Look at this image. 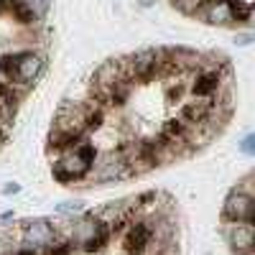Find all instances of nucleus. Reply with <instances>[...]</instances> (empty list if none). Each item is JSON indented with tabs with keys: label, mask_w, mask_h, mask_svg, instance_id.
<instances>
[{
	"label": "nucleus",
	"mask_w": 255,
	"mask_h": 255,
	"mask_svg": "<svg viewBox=\"0 0 255 255\" xmlns=\"http://www.w3.org/2000/svg\"><path fill=\"white\" fill-rule=\"evenodd\" d=\"M5 8H8V5H5V0H0V15L5 13Z\"/></svg>",
	"instance_id": "nucleus-20"
},
{
	"label": "nucleus",
	"mask_w": 255,
	"mask_h": 255,
	"mask_svg": "<svg viewBox=\"0 0 255 255\" xmlns=\"http://www.w3.org/2000/svg\"><path fill=\"white\" fill-rule=\"evenodd\" d=\"M220 87H222L220 72L217 69H204L191 79L189 92H191V97H212L215 92H220Z\"/></svg>",
	"instance_id": "nucleus-9"
},
{
	"label": "nucleus",
	"mask_w": 255,
	"mask_h": 255,
	"mask_svg": "<svg viewBox=\"0 0 255 255\" xmlns=\"http://www.w3.org/2000/svg\"><path fill=\"white\" fill-rule=\"evenodd\" d=\"M8 255H41V250L36 248H28V245H18V248H10Z\"/></svg>",
	"instance_id": "nucleus-13"
},
{
	"label": "nucleus",
	"mask_w": 255,
	"mask_h": 255,
	"mask_svg": "<svg viewBox=\"0 0 255 255\" xmlns=\"http://www.w3.org/2000/svg\"><path fill=\"white\" fill-rule=\"evenodd\" d=\"M158 67H161L158 51H151V49L138 51L130 59H123V72L130 77V79H151Z\"/></svg>",
	"instance_id": "nucleus-5"
},
{
	"label": "nucleus",
	"mask_w": 255,
	"mask_h": 255,
	"mask_svg": "<svg viewBox=\"0 0 255 255\" xmlns=\"http://www.w3.org/2000/svg\"><path fill=\"white\" fill-rule=\"evenodd\" d=\"M199 10H202V15H204L207 23H215V26H227V23H232L227 0H204Z\"/></svg>",
	"instance_id": "nucleus-10"
},
{
	"label": "nucleus",
	"mask_w": 255,
	"mask_h": 255,
	"mask_svg": "<svg viewBox=\"0 0 255 255\" xmlns=\"http://www.w3.org/2000/svg\"><path fill=\"white\" fill-rule=\"evenodd\" d=\"M95 161H97V148H95V143L87 140V135H84L74 145L64 148V151L59 153V158L51 163L54 179L61 181V184L82 181L84 176H90Z\"/></svg>",
	"instance_id": "nucleus-1"
},
{
	"label": "nucleus",
	"mask_w": 255,
	"mask_h": 255,
	"mask_svg": "<svg viewBox=\"0 0 255 255\" xmlns=\"http://www.w3.org/2000/svg\"><path fill=\"white\" fill-rule=\"evenodd\" d=\"M227 5H230L232 20H238V23H248V20L253 18V5L248 3V0H227Z\"/></svg>",
	"instance_id": "nucleus-11"
},
{
	"label": "nucleus",
	"mask_w": 255,
	"mask_h": 255,
	"mask_svg": "<svg viewBox=\"0 0 255 255\" xmlns=\"http://www.w3.org/2000/svg\"><path fill=\"white\" fill-rule=\"evenodd\" d=\"M110 238H113L110 225L100 215H87V217L72 222V227H69L72 245L77 250H82L84 255H100L105 248H108Z\"/></svg>",
	"instance_id": "nucleus-2"
},
{
	"label": "nucleus",
	"mask_w": 255,
	"mask_h": 255,
	"mask_svg": "<svg viewBox=\"0 0 255 255\" xmlns=\"http://www.w3.org/2000/svg\"><path fill=\"white\" fill-rule=\"evenodd\" d=\"M8 100H15V95H13V90L8 87V84L0 82V102H8Z\"/></svg>",
	"instance_id": "nucleus-14"
},
{
	"label": "nucleus",
	"mask_w": 255,
	"mask_h": 255,
	"mask_svg": "<svg viewBox=\"0 0 255 255\" xmlns=\"http://www.w3.org/2000/svg\"><path fill=\"white\" fill-rule=\"evenodd\" d=\"M41 69H44V59L33 51H20V54H13V77L10 82L13 84H31Z\"/></svg>",
	"instance_id": "nucleus-6"
},
{
	"label": "nucleus",
	"mask_w": 255,
	"mask_h": 255,
	"mask_svg": "<svg viewBox=\"0 0 255 255\" xmlns=\"http://www.w3.org/2000/svg\"><path fill=\"white\" fill-rule=\"evenodd\" d=\"M238 44H250V36H238Z\"/></svg>",
	"instance_id": "nucleus-18"
},
{
	"label": "nucleus",
	"mask_w": 255,
	"mask_h": 255,
	"mask_svg": "<svg viewBox=\"0 0 255 255\" xmlns=\"http://www.w3.org/2000/svg\"><path fill=\"white\" fill-rule=\"evenodd\" d=\"M243 151H245V153H253V135H248V138L243 140Z\"/></svg>",
	"instance_id": "nucleus-16"
},
{
	"label": "nucleus",
	"mask_w": 255,
	"mask_h": 255,
	"mask_svg": "<svg viewBox=\"0 0 255 255\" xmlns=\"http://www.w3.org/2000/svg\"><path fill=\"white\" fill-rule=\"evenodd\" d=\"M59 212H64V215H67V212H79V204L67 202V204H61V207H59Z\"/></svg>",
	"instance_id": "nucleus-15"
},
{
	"label": "nucleus",
	"mask_w": 255,
	"mask_h": 255,
	"mask_svg": "<svg viewBox=\"0 0 255 255\" xmlns=\"http://www.w3.org/2000/svg\"><path fill=\"white\" fill-rule=\"evenodd\" d=\"M225 238L238 255H250L255 245V225L250 222H230L225 225Z\"/></svg>",
	"instance_id": "nucleus-8"
},
{
	"label": "nucleus",
	"mask_w": 255,
	"mask_h": 255,
	"mask_svg": "<svg viewBox=\"0 0 255 255\" xmlns=\"http://www.w3.org/2000/svg\"><path fill=\"white\" fill-rule=\"evenodd\" d=\"M153 3H156V0H140V5H143V8H151Z\"/></svg>",
	"instance_id": "nucleus-19"
},
{
	"label": "nucleus",
	"mask_w": 255,
	"mask_h": 255,
	"mask_svg": "<svg viewBox=\"0 0 255 255\" xmlns=\"http://www.w3.org/2000/svg\"><path fill=\"white\" fill-rule=\"evenodd\" d=\"M54 238H56V230L51 227L49 220H28L20 227V243L36 250H44Z\"/></svg>",
	"instance_id": "nucleus-7"
},
{
	"label": "nucleus",
	"mask_w": 255,
	"mask_h": 255,
	"mask_svg": "<svg viewBox=\"0 0 255 255\" xmlns=\"http://www.w3.org/2000/svg\"><path fill=\"white\" fill-rule=\"evenodd\" d=\"M18 191H20V186H18V184H8V186L3 189V194H18Z\"/></svg>",
	"instance_id": "nucleus-17"
},
{
	"label": "nucleus",
	"mask_w": 255,
	"mask_h": 255,
	"mask_svg": "<svg viewBox=\"0 0 255 255\" xmlns=\"http://www.w3.org/2000/svg\"><path fill=\"white\" fill-rule=\"evenodd\" d=\"M26 3L33 8V13H36L38 18H41V15H46V10H49V5H51L49 0H26Z\"/></svg>",
	"instance_id": "nucleus-12"
},
{
	"label": "nucleus",
	"mask_w": 255,
	"mask_h": 255,
	"mask_svg": "<svg viewBox=\"0 0 255 255\" xmlns=\"http://www.w3.org/2000/svg\"><path fill=\"white\" fill-rule=\"evenodd\" d=\"M120 235H123V250L128 255H145L151 250L163 248L156 240V230H153L151 220H130Z\"/></svg>",
	"instance_id": "nucleus-3"
},
{
	"label": "nucleus",
	"mask_w": 255,
	"mask_h": 255,
	"mask_svg": "<svg viewBox=\"0 0 255 255\" xmlns=\"http://www.w3.org/2000/svg\"><path fill=\"white\" fill-rule=\"evenodd\" d=\"M225 222H250L255 225V197L245 194L240 189H232L222 207Z\"/></svg>",
	"instance_id": "nucleus-4"
}]
</instances>
